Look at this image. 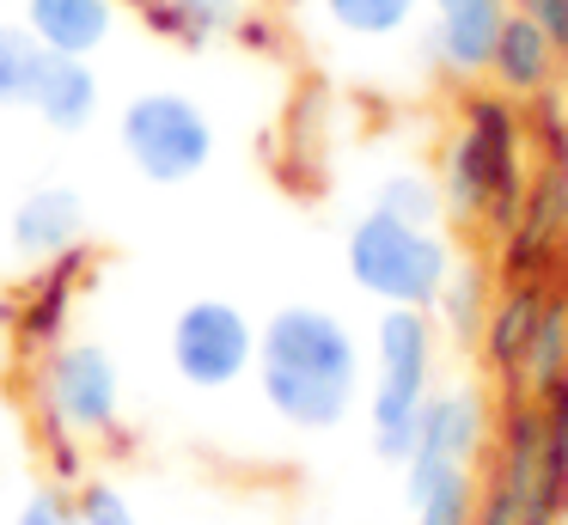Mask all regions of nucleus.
<instances>
[{"mask_svg":"<svg viewBox=\"0 0 568 525\" xmlns=\"http://www.w3.org/2000/svg\"><path fill=\"white\" fill-rule=\"evenodd\" d=\"M257 391L275 422L331 434L361 403V342L324 305H282L257 324Z\"/></svg>","mask_w":568,"mask_h":525,"instance_id":"nucleus-1","label":"nucleus"},{"mask_svg":"<svg viewBox=\"0 0 568 525\" xmlns=\"http://www.w3.org/2000/svg\"><path fill=\"white\" fill-rule=\"evenodd\" d=\"M526 110L501 92H477L458 110V129L440 159V202L458 226H489L501 239L526 202Z\"/></svg>","mask_w":568,"mask_h":525,"instance_id":"nucleus-2","label":"nucleus"},{"mask_svg":"<svg viewBox=\"0 0 568 525\" xmlns=\"http://www.w3.org/2000/svg\"><path fill=\"white\" fill-rule=\"evenodd\" d=\"M440 366V330L416 305H385L373 324V391H367V422L373 452L385 464H404L416 446V415L434 391Z\"/></svg>","mask_w":568,"mask_h":525,"instance_id":"nucleus-3","label":"nucleus"},{"mask_svg":"<svg viewBox=\"0 0 568 525\" xmlns=\"http://www.w3.org/2000/svg\"><path fill=\"white\" fill-rule=\"evenodd\" d=\"M453 256L458 251H453V239H446L440 226H409V220L385 214V208H367V214L348 226V244H343L348 281H355L367 300L416 305V312L434 305Z\"/></svg>","mask_w":568,"mask_h":525,"instance_id":"nucleus-4","label":"nucleus"},{"mask_svg":"<svg viewBox=\"0 0 568 525\" xmlns=\"http://www.w3.org/2000/svg\"><path fill=\"white\" fill-rule=\"evenodd\" d=\"M31 385H38L43 434L104 440L123 422V366L104 342H55Z\"/></svg>","mask_w":568,"mask_h":525,"instance_id":"nucleus-5","label":"nucleus"},{"mask_svg":"<svg viewBox=\"0 0 568 525\" xmlns=\"http://www.w3.org/2000/svg\"><path fill=\"white\" fill-rule=\"evenodd\" d=\"M116 141L148 183H190L214 159V122L190 92H141L123 104Z\"/></svg>","mask_w":568,"mask_h":525,"instance_id":"nucleus-6","label":"nucleus"},{"mask_svg":"<svg viewBox=\"0 0 568 525\" xmlns=\"http://www.w3.org/2000/svg\"><path fill=\"white\" fill-rule=\"evenodd\" d=\"M165 354L190 391H226L257 366V324L233 300H190L172 317Z\"/></svg>","mask_w":568,"mask_h":525,"instance_id":"nucleus-7","label":"nucleus"},{"mask_svg":"<svg viewBox=\"0 0 568 525\" xmlns=\"http://www.w3.org/2000/svg\"><path fill=\"white\" fill-rule=\"evenodd\" d=\"M495 440V403L483 385L458 378V385H434L428 403L416 415V446L409 458H434V464H470L477 471L483 452Z\"/></svg>","mask_w":568,"mask_h":525,"instance_id":"nucleus-8","label":"nucleus"},{"mask_svg":"<svg viewBox=\"0 0 568 525\" xmlns=\"http://www.w3.org/2000/svg\"><path fill=\"white\" fill-rule=\"evenodd\" d=\"M434 24H428V55L440 61L453 80H483L495 55V37H501L514 0H428Z\"/></svg>","mask_w":568,"mask_h":525,"instance_id":"nucleus-9","label":"nucleus"},{"mask_svg":"<svg viewBox=\"0 0 568 525\" xmlns=\"http://www.w3.org/2000/svg\"><path fill=\"white\" fill-rule=\"evenodd\" d=\"M87 263H92L87 244H74V251H62V256H50V263H43V275L26 287V300H19V312H13V342H19V354L43 361V354H50L55 342H62V330H68V312H74V293H80V275H87Z\"/></svg>","mask_w":568,"mask_h":525,"instance_id":"nucleus-10","label":"nucleus"},{"mask_svg":"<svg viewBox=\"0 0 568 525\" xmlns=\"http://www.w3.org/2000/svg\"><path fill=\"white\" fill-rule=\"evenodd\" d=\"M87 239V202L68 183H38V190L19 195L13 220H7V244H13L26 263H50V256L74 251Z\"/></svg>","mask_w":568,"mask_h":525,"instance_id":"nucleus-11","label":"nucleus"},{"mask_svg":"<svg viewBox=\"0 0 568 525\" xmlns=\"http://www.w3.org/2000/svg\"><path fill=\"white\" fill-rule=\"evenodd\" d=\"M544 300H550V281H501V287H495L483 336H477V361L495 385H514L519 361H526V342H531V330H538Z\"/></svg>","mask_w":568,"mask_h":525,"instance_id":"nucleus-12","label":"nucleus"},{"mask_svg":"<svg viewBox=\"0 0 568 525\" xmlns=\"http://www.w3.org/2000/svg\"><path fill=\"white\" fill-rule=\"evenodd\" d=\"M556 73H562L556 43L526 19V12H507V24H501V37H495V55H489V73H483V80H495V92L514 98V104H531L538 92H550V85H556Z\"/></svg>","mask_w":568,"mask_h":525,"instance_id":"nucleus-13","label":"nucleus"},{"mask_svg":"<svg viewBox=\"0 0 568 525\" xmlns=\"http://www.w3.org/2000/svg\"><path fill=\"white\" fill-rule=\"evenodd\" d=\"M404 501L416 525H470L477 519V471L470 464L404 458Z\"/></svg>","mask_w":568,"mask_h":525,"instance_id":"nucleus-14","label":"nucleus"},{"mask_svg":"<svg viewBox=\"0 0 568 525\" xmlns=\"http://www.w3.org/2000/svg\"><path fill=\"white\" fill-rule=\"evenodd\" d=\"M31 110L43 117V129L55 134H80L92 117H99V73H92V55H43L38 92H31Z\"/></svg>","mask_w":568,"mask_h":525,"instance_id":"nucleus-15","label":"nucleus"},{"mask_svg":"<svg viewBox=\"0 0 568 525\" xmlns=\"http://www.w3.org/2000/svg\"><path fill=\"white\" fill-rule=\"evenodd\" d=\"M26 24L55 55H99L116 31V0H26Z\"/></svg>","mask_w":568,"mask_h":525,"instance_id":"nucleus-16","label":"nucleus"},{"mask_svg":"<svg viewBox=\"0 0 568 525\" xmlns=\"http://www.w3.org/2000/svg\"><path fill=\"white\" fill-rule=\"evenodd\" d=\"M495 287H501V281H495V263H483V256H453V269H446L440 293H434V305H428L434 330H440L446 342H458V349H470V342L483 336Z\"/></svg>","mask_w":568,"mask_h":525,"instance_id":"nucleus-17","label":"nucleus"},{"mask_svg":"<svg viewBox=\"0 0 568 525\" xmlns=\"http://www.w3.org/2000/svg\"><path fill=\"white\" fill-rule=\"evenodd\" d=\"M562 373H568V300H562V293H550L544 312H538V330H531V342H526V361H519L514 385H501V391L544 397Z\"/></svg>","mask_w":568,"mask_h":525,"instance_id":"nucleus-18","label":"nucleus"},{"mask_svg":"<svg viewBox=\"0 0 568 525\" xmlns=\"http://www.w3.org/2000/svg\"><path fill=\"white\" fill-rule=\"evenodd\" d=\"M239 19H245V0H153L148 7L153 31L178 37L184 49H202L214 37L239 31Z\"/></svg>","mask_w":568,"mask_h":525,"instance_id":"nucleus-19","label":"nucleus"},{"mask_svg":"<svg viewBox=\"0 0 568 525\" xmlns=\"http://www.w3.org/2000/svg\"><path fill=\"white\" fill-rule=\"evenodd\" d=\"M43 55L50 49L31 37V24H0V110H31Z\"/></svg>","mask_w":568,"mask_h":525,"instance_id":"nucleus-20","label":"nucleus"},{"mask_svg":"<svg viewBox=\"0 0 568 525\" xmlns=\"http://www.w3.org/2000/svg\"><path fill=\"white\" fill-rule=\"evenodd\" d=\"M422 12V0H324V19L343 37H361V43H385V37L409 31Z\"/></svg>","mask_w":568,"mask_h":525,"instance_id":"nucleus-21","label":"nucleus"},{"mask_svg":"<svg viewBox=\"0 0 568 525\" xmlns=\"http://www.w3.org/2000/svg\"><path fill=\"white\" fill-rule=\"evenodd\" d=\"M373 208L409 220V226H440V220H446L440 178H428V171H392V178L373 190Z\"/></svg>","mask_w":568,"mask_h":525,"instance_id":"nucleus-22","label":"nucleus"},{"mask_svg":"<svg viewBox=\"0 0 568 525\" xmlns=\"http://www.w3.org/2000/svg\"><path fill=\"white\" fill-rule=\"evenodd\" d=\"M538 415H544V483H550V501L568 519V373L538 397Z\"/></svg>","mask_w":568,"mask_h":525,"instance_id":"nucleus-23","label":"nucleus"},{"mask_svg":"<svg viewBox=\"0 0 568 525\" xmlns=\"http://www.w3.org/2000/svg\"><path fill=\"white\" fill-rule=\"evenodd\" d=\"M526 141H538L544 165H568V92H538L526 117Z\"/></svg>","mask_w":568,"mask_h":525,"instance_id":"nucleus-24","label":"nucleus"},{"mask_svg":"<svg viewBox=\"0 0 568 525\" xmlns=\"http://www.w3.org/2000/svg\"><path fill=\"white\" fill-rule=\"evenodd\" d=\"M13 525H87V519H80V495H68V488H38V495H26V507L13 513Z\"/></svg>","mask_w":568,"mask_h":525,"instance_id":"nucleus-25","label":"nucleus"},{"mask_svg":"<svg viewBox=\"0 0 568 525\" xmlns=\"http://www.w3.org/2000/svg\"><path fill=\"white\" fill-rule=\"evenodd\" d=\"M80 519L87 525H141L135 507H129V495L116 483H87L80 488Z\"/></svg>","mask_w":568,"mask_h":525,"instance_id":"nucleus-26","label":"nucleus"},{"mask_svg":"<svg viewBox=\"0 0 568 525\" xmlns=\"http://www.w3.org/2000/svg\"><path fill=\"white\" fill-rule=\"evenodd\" d=\"M470 525H526V513H519L514 488H507L501 476H483L477 483V519Z\"/></svg>","mask_w":568,"mask_h":525,"instance_id":"nucleus-27","label":"nucleus"},{"mask_svg":"<svg viewBox=\"0 0 568 525\" xmlns=\"http://www.w3.org/2000/svg\"><path fill=\"white\" fill-rule=\"evenodd\" d=\"M514 12H526V19L556 43V55L568 61V0H514Z\"/></svg>","mask_w":568,"mask_h":525,"instance_id":"nucleus-28","label":"nucleus"},{"mask_svg":"<svg viewBox=\"0 0 568 525\" xmlns=\"http://www.w3.org/2000/svg\"><path fill=\"white\" fill-rule=\"evenodd\" d=\"M129 7H141V12H148V7H153V0H129Z\"/></svg>","mask_w":568,"mask_h":525,"instance_id":"nucleus-29","label":"nucleus"},{"mask_svg":"<svg viewBox=\"0 0 568 525\" xmlns=\"http://www.w3.org/2000/svg\"><path fill=\"white\" fill-rule=\"evenodd\" d=\"M562 178H568V165H562Z\"/></svg>","mask_w":568,"mask_h":525,"instance_id":"nucleus-30","label":"nucleus"}]
</instances>
